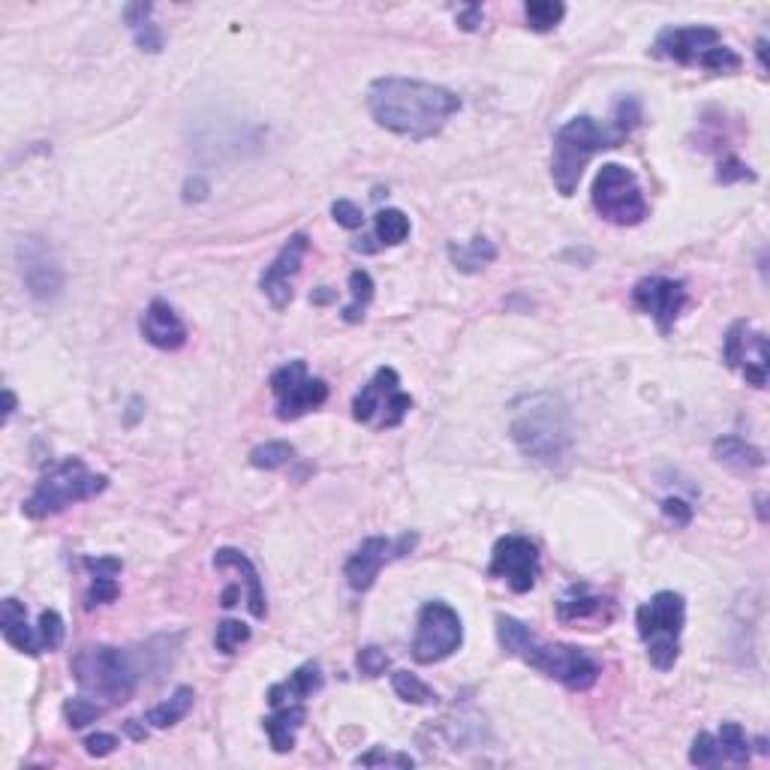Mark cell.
I'll list each match as a JSON object with an SVG mask.
<instances>
[{"label":"cell","mask_w":770,"mask_h":770,"mask_svg":"<svg viewBox=\"0 0 770 770\" xmlns=\"http://www.w3.org/2000/svg\"><path fill=\"white\" fill-rule=\"evenodd\" d=\"M367 109L382 130L422 142L449 124V118L461 109V100L449 88L431 82L385 76L370 85Z\"/></svg>","instance_id":"6da1fadb"},{"label":"cell","mask_w":770,"mask_h":770,"mask_svg":"<svg viewBox=\"0 0 770 770\" xmlns=\"http://www.w3.org/2000/svg\"><path fill=\"white\" fill-rule=\"evenodd\" d=\"M638 121H641V106L635 97H629L617 103V121L611 127H602L590 115H581L563 124L554 133V154H551V178L560 196H572L578 190V181L587 163L599 151L617 148V142H623L638 127Z\"/></svg>","instance_id":"7a4b0ae2"},{"label":"cell","mask_w":770,"mask_h":770,"mask_svg":"<svg viewBox=\"0 0 770 770\" xmlns=\"http://www.w3.org/2000/svg\"><path fill=\"white\" fill-rule=\"evenodd\" d=\"M509 434H512L515 446L521 449V455H527L530 461H536L542 467L563 464L569 449H572L569 410L551 392H539V395L521 398L515 404V416H512Z\"/></svg>","instance_id":"3957f363"},{"label":"cell","mask_w":770,"mask_h":770,"mask_svg":"<svg viewBox=\"0 0 770 770\" xmlns=\"http://www.w3.org/2000/svg\"><path fill=\"white\" fill-rule=\"evenodd\" d=\"M73 677L85 692L121 704L136 692L142 680V662L121 647L91 644L73 656Z\"/></svg>","instance_id":"277c9868"},{"label":"cell","mask_w":770,"mask_h":770,"mask_svg":"<svg viewBox=\"0 0 770 770\" xmlns=\"http://www.w3.org/2000/svg\"><path fill=\"white\" fill-rule=\"evenodd\" d=\"M106 488H109V476L91 473L82 458H67L37 482L34 494L25 500V515L34 521H43V518L61 515L73 503L94 500Z\"/></svg>","instance_id":"5b68a950"},{"label":"cell","mask_w":770,"mask_h":770,"mask_svg":"<svg viewBox=\"0 0 770 770\" xmlns=\"http://www.w3.org/2000/svg\"><path fill=\"white\" fill-rule=\"evenodd\" d=\"M638 635L647 647V659L659 671H671L680 656V632L686 623V602L674 590L656 593L635 614Z\"/></svg>","instance_id":"8992f818"},{"label":"cell","mask_w":770,"mask_h":770,"mask_svg":"<svg viewBox=\"0 0 770 770\" xmlns=\"http://www.w3.org/2000/svg\"><path fill=\"white\" fill-rule=\"evenodd\" d=\"M656 55L668 58L683 67H704L713 73H734L740 70V55L731 52L719 31L692 25V28H668L656 37Z\"/></svg>","instance_id":"52a82bcc"},{"label":"cell","mask_w":770,"mask_h":770,"mask_svg":"<svg viewBox=\"0 0 770 770\" xmlns=\"http://www.w3.org/2000/svg\"><path fill=\"white\" fill-rule=\"evenodd\" d=\"M527 665L542 671L545 677L563 683L572 692H587L599 680V662L575 644H542L530 632V638L518 647V653Z\"/></svg>","instance_id":"ba28073f"},{"label":"cell","mask_w":770,"mask_h":770,"mask_svg":"<svg viewBox=\"0 0 770 770\" xmlns=\"http://www.w3.org/2000/svg\"><path fill=\"white\" fill-rule=\"evenodd\" d=\"M593 208L599 217L617 226H638L650 214V205L641 193V184L629 166L605 163L593 181Z\"/></svg>","instance_id":"9c48e42d"},{"label":"cell","mask_w":770,"mask_h":770,"mask_svg":"<svg viewBox=\"0 0 770 770\" xmlns=\"http://www.w3.org/2000/svg\"><path fill=\"white\" fill-rule=\"evenodd\" d=\"M413 410V398L401 389V376L395 367H379L364 389L352 401V416L361 425H373L379 431L398 428Z\"/></svg>","instance_id":"30bf717a"},{"label":"cell","mask_w":770,"mask_h":770,"mask_svg":"<svg viewBox=\"0 0 770 770\" xmlns=\"http://www.w3.org/2000/svg\"><path fill=\"white\" fill-rule=\"evenodd\" d=\"M464 644V626L452 605L428 602L419 611V626L413 638V659L422 665H434L458 653Z\"/></svg>","instance_id":"8fae6325"},{"label":"cell","mask_w":770,"mask_h":770,"mask_svg":"<svg viewBox=\"0 0 770 770\" xmlns=\"http://www.w3.org/2000/svg\"><path fill=\"white\" fill-rule=\"evenodd\" d=\"M271 392L277 398L280 422H295L304 413L319 410L328 401V385L322 379L307 376V364L301 358H295L271 373Z\"/></svg>","instance_id":"7c38bea8"},{"label":"cell","mask_w":770,"mask_h":770,"mask_svg":"<svg viewBox=\"0 0 770 770\" xmlns=\"http://www.w3.org/2000/svg\"><path fill=\"white\" fill-rule=\"evenodd\" d=\"M539 548L524 536H503L491 554V578H503L515 593H530L539 578Z\"/></svg>","instance_id":"4fadbf2b"},{"label":"cell","mask_w":770,"mask_h":770,"mask_svg":"<svg viewBox=\"0 0 770 770\" xmlns=\"http://www.w3.org/2000/svg\"><path fill=\"white\" fill-rule=\"evenodd\" d=\"M16 256H19V271L28 292L37 301H55L64 289V268L58 265L52 247L43 238H28L19 244Z\"/></svg>","instance_id":"5bb4252c"},{"label":"cell","mask_w":770,"mask_h":770,"mask_svg":"<svg viewBox=\"0 0 770 770\" xmlns=\"http://www.w3.org/2000/svg\"><path fill=\"white\" fill-rule=\"evenodd\" d=\"M413 545H416V536H404V539H398V542L385 539V536H370V539H364V542L352 551V557L346 560V566H343L346 584H349L355 593L370 590L373 581H376V575H379V569L389 563V560H395V557H404Z\"/></svg>","instance_id":"9a60e30c"},{"label":"cell","mask_w":770,"mask_h":770,"mask_svg":"<svg viewBox=\"0 0 770 770\" xmlns=\"http://www.w3.org/2000/svg\"><path fill=\"white\" fill-rule=\"evenodd\" d=\"M722 358L728 367H737L743 379L755 385V389H764L767 385L770 355H767V337L761 331H749L746 322H734L725 334Z\"/></svg>","instance_id":"2e32d148"},{"label":"cell","mask_w":770,"mask_h":770,"mask_svg":"<svg viewBox=\"0 0 770 770\" xmlns=\"http://www.w3.org/2000/svg\"><path fill=\"white\" fill-rule=\"evenodd\" d=\"M632 301L641 313L653 316L659 331L668 334L677 322V316L683 313L689 292L683 280H671V277H644L635 289H632Z\"/></svg>","instance_id":"e0dca14e"},{"label":"cell","mask_w":770,"mask_h":770,"mask_svg":"<svg viewBox=\"0 0 770 770\" xmlns=\"http://www.w3.org/2000/svg\"><path fill=\"white\" fill-rule=\"evenodd\" d=\"M307 250H310V238H307L304 232H295V235H289V241L280 247V253L274 256V262L265 268L259 286H262L265 298H268L277 310H283V307L292 301V283H295V277H298V271H301V262H304Z\"/></svg>","instance_id":"ac0fdd59"},{"label":"cell","mask_w":770,"mask_h":770,"mask_svg":"<svg viewBox=\"0 0 770 770\" xmlns=\"http://www.w3.org/2000/svg\"><path fill=\"white\" fill-rule=\"evenodd\" d=\"M142 334L151 346L175 352L187 343V325L175 313V307L163 298H154L142 316Z\"/></svg>","instance_id":"d6986e66"},{"label":"cell","mask_w":770,"mask_h":770,"mask_svg":"<svg viewBox=\"0 0 770 770\" xmlns=\"http://www.w3.org/2000/svg\"><path fill=\"white\" fill-rule=\"evenodd\" d=\"M322 689V668L316 662H304L301 668H295L286 680L274 683L268 689V704L271 707H286V704H301L307 698H313Z\"/></svg>","instance_id":"ffe728a7"},{"label":"cell","mask_w":770,"mask_h":770,"mask_svg":"<svg viewBox=\"0 0 770 770\" xmlns=\"http://www.w3.org/2000/svg\"><path fill=\"white\" fill-rule=\"evenodd\" d=\"M0 629H4V638L28 656H40L43 644L40 635H34V629L28 626V608L19 599H4V608H0Z\"/></svg>","instance_id":"44dd1931"},{"label":"cell","mask_w":770,"mask_h":770,"mask_svg":"<svg viewBox=\"0 0 770 770\" xmlns=\"http://www.w3.org/2000/svg\"><path fill=\"white\" fill-rule=\"evenodd\" d=\"M214 569H238L244 584H247V608L253 617H265L268 605H265V590H262V578L256 572V566L250 563V557H244L238 548H220L214 554Z\"/></svg>","instance_id":"7402d4cb"},{"label":"cell","mask_w":770,"mask_h":770,"mask_svg":"<svg viewBox=\"0 0 770 770\" xmlns=\"http://www.w3.org/2000/svg\"><path fill=\"white\" fill-rule=\"evenodd\" d=\"M274 710H277V713L268 716V719L262 722V728L268 731L274 752H289V749L295 746L298 728H301L304 719H307V710H304L301 704H286V707H274Z\"/></svg>","instance_id":"603a6c76"},{"label":"cell","mask_w":770,"mask_h":770,"mask_svg":"<svg viewBox=\"0 0 770 770\" xmlns=\"http://www.w3.org/2000/svg\"><path fill=\"white\" fill-rule=\"evenodd\" d=\"M449 259H452V265H455L458 271H464V274H479L482 268H488V265L497 259V247H494V241L476 235V238L467 241V244L452 241V244H449Z\"/></svg>","instance_id":"cb8c5ba5"},{"label":"cell","mask_w":770,"mask_h":770,"mask_svg":"<svg viewBox=\"0 0 770 770\" xmlns=\"http://www.w3.org/2000/svg\"><path fill=\"white\" fill-rule=\"evenodd\" d=\"M713 455L719 464L734 467V470H761L764 467V452L740 437H722L713 443Z\"/></svg>","instance_id":"d4e9b609"},{"label":"cell","mask_w":770,"mask_h":770,"mask_svg":"<svg viewBox=\"0 0 770 770\" xmlns=\"http://www.w3.org/2000/svg\"><path fill=\"white\" fill-rule=\"evenodd\" d=\"M605 605H608V602H605L602 596H593L584 584H572V587L560 596V602H557V617L566 620V623H572V620H587V617L602 614Z\"/></svg>","instance_id":"484cf974"},{"label":"cell","mask_w":770,"mask_h":770,"mask_svg":"<svg viewBox=\"0 0 770 770\" xmlns=\"http://www.w3.org/2000/svg\"><path fill=\"white\" fill-rule=\"evenodd\" d=\"M193 698H196V692H193L190 686H178L169 701H163V704H157V707L148 710L145 722H148L151 728H172V725H178V722L193 710Z\"/></svg>","instance_id":"4316f807"},{"label":"cell","mask_w":770,"mask_h":770,"mask_svg":"<svg viewBox=\"0 0 770 770\" xmlns=\"http://www.w3.org/2000/svg\"><path fill=\"white\" fill-rule=\"evenodd\" d=\"M151 13H154L151 4H133V7L124 10V19H127V25H130V31H133V37H136L142 52H160L163 49V37L151 25Z\"/></svg>","instance_id":"83f0119b"},{"label":"cell","mask_w":770,"mask_h":770,"mask_svg":"<svg viewBox=\"0 0 770 770\" xmlns=\"http://www.w3.org/2000/svg\"><path fill=\"white\" fill-rule=\"evenodd\" d=\"M349 292H352V304L343 307V322H361L367 304L373 301V277L364 268H355L349 274Z\"/></svg>","instance_id":"f1b7e54d"},{"label":"cell","mask_w":770,"mask_h":770,"mask_svg":"<svg viewBox=\"0 0 770 770\" xmlns=\"http://www.w3.org/2000/svg\"><path fill=\"white\" fill-rule=\"evenodd\" d=\"M376 238L379 244L398 247L410 238V217L401 208H385L376 214Z\"/></svg>","instance_id":"f546056e"},{"label":"cell","mask_w":770,"mask_h":770,"mask_svg":"<svg viewBox=\"0 0 770 770\" xmlns=\"http://www.w3.org/2000/svg\"><path fill=\"white\" fill-rule=\"evenodd\" d=\"M392 686H395L398 698L407 701V704H425V707H431V704L440 701V695H437L425 680H419V677L410 674V671H395V674H392Z\"/></svg>","instance_id":"4dcf8cb0"},{"label":"cell","mask_w":770,"mask_h":770,"mask_svg":"<svg viewBox=\"0 0 770 770\" xmlns=\"http://www.w3.org/2000/svg\"><path fill=\"white\" fill-rule=\"evenodd\" d=\"M524 16H527V25L539 34L545 31H554L563 16H566V7L557 4V0H527L524 4Z\"/></svg>","instance_id":"1f68e13d"},{"label":"cell","mask_w":770,"mask_h":770,"mask_svg":"<svg viewBox=\"0 0 770 770\" xmlns=\"http://www.w3.org/2000/svg\"><path fill=\"white\" fill-rule=\"evenodd\" d=\"M716 740H719V749H722L725 761H731V764H746L749 761V740H746V731L737 722H722Z\"/></svg>","instance_id":"d6a6232c"},{"label":"cell","mask_w":770,"mask_h":770,"mask_svg":"<svg viewBox=\"0 0 770 770\" xmlns=\"http://www.w3.org/2000/svg\"><path fill=\"white\" fill-rule=\"evenodd\" d=\"M292 455H295V449H292L289 443L274 440V443L256 446V449L250 452V464H253L256 470H280V467H286V464L292 461Z\"/></svg>","instance_id":"836d02e7"},{"label":"cell","mask_w":770,"mask_h":770,"mask_svg":"<svg viewBox=\"0 0 770 770\" xmlns=\"http://www.w3.org/2000/svg\"><path fill=\"white\" fill-rule=\"evenodd\" d=\"M64 716H67L70 728H85V725H91V722L106 716V704H97L91 698H70L64 704Z\"/></svg>","instance_id":"e575fe53"},{"label":"cell","mask_w":770,"mask_h":770,"mask_svg":"<svg viewBox=\"0 0 770 770\" xmlns=\"http://www.w3.org/2000/svg\"><path fill=\"white\" fill-rule=\"evenodd\" d=\"M689 761H692L695 767H716V764H722L725 758H722L719 740H716L713 734L701 731V734L692 740V749H689Z\"/></svg>","instance_id":"d590c367"},{"label":"cell","mask_w":770,"mask_h":770,"mask_svg":"<svg viewBox=\"0 0 770 770\" xmlns=\"http://www.w3.org/2000/svg\"><path fill=\"white\" fill-rule=\"evenodd\" d=\"M250 638V629H247V623H241V620H223L220 626H217V650L220 653H235L244 641Z\"/></svg>","instance_id":"8d00e7d4"},{"label":"cell","mask_w":770,"mask_h":770,"mask_svg":"<svg viewBox=\"0 0 770 770\" xmlns=\"http://www.w3.org/2000/svg\"><path fill=\"white\" fill-rule=\"evenodd\" d=\"M37 635H40L43 650H58L64 644V617L58 611H43Z\"/></svg>","instance_id":"74e56055"},{"label":"cell","mask_w":770,"mask_h":770,"mask_svg":"<svg viewBox=\"0 0 770 770\" xmlns=\"http://www.w3.org/2000/svg\"><path fill=\"white\" fill-rule=\"evenodd\" d=\"M389 665H392L389 653L379 650V647H364V650H358V668H361V674H367V677L385 674V668H389Z\"/></svg>","instance_id":"f35d334b"},{"label":"cell","mask_w":770,"mask_h":770,"mask_svg":"<svg viewBox=\"0 0 770 770\" xmlns=\"http://www.w3.org/2000/svg\"><path fill=\"white\" fill-rule=\"evenodd\" d=\"M121 593L118 581L115 578H94L91 590H88V608H97V605H109L115 602Z\"/></svg>","instance_id":"ab89813d"},{"label":"cell","mask_w":770,"mask_h":770,"mask_svg":"<svg viewBox=\"0 0 770 770\" xmlns=\"http://www.w3.org/2000/svg\"><path fill=\"white\" fill-rule=\"evenodd\" d=\"M716 181H719V184H734V181H755V172H749V166H746V163H740L737 157H725V160L719 163Z\"/></svg>","instance_id":"60d3db41"},{"label":"cell","mask_w":770,"mask_h":770,"mask_svg":"<svg viewBox=\"0 0 770 770\" xmlns=\"http://www.w3.org/2000/svg\"><path fill=\"white\" fill-rule=\"evenodd\" d=\"M331 217H334L343 229H361V223H364L361 208H358L355 202H349V199H337V202L331 205Z\"/></svg>","instance_id":"b9f144b4"},{"label":"cell","mask_w":770,"mask_h":770,"mask_svg":"<svg viewBox=\"0 0 770 770\" xmlns=\"http://www.w3.org/2000/svg\"><path fill=\"white\" fill-rule=\"evenodd\" d=\"M662 515L674 524V527H689L692 521V506L680 497H668L662 500Z\"/></svg>","instance_id":"7bdbcfd3"},{"label":"cell","mask_w":770,"mask_h":770,"mask_svg":"<svg viewBox=\"0 0 770 770\" xmlns=\"http://www.w3.org/2000/svg\"><path fill=\"white\" fill-rule=\"evenodd\" d=\"M358 764L364 767H373V764H398V767H413L416 761L410 755H401V752H382V749H370L367 755H358Z\"/></svg>","instance_id":"ee69618b"},{"label":"cell","mask_w":770,"mask_h":770,"mask_svg":"<svg viewBox=\"0 0 770 770\" xmlns=\"http://www.w3.org/2000/svg\"><path fill=\"white\" fill-rule=\"evenodd\" d=\"M118 746H121V740H118L115 734H106V731L91 734V737L85 740V749H88V755H94V758H106V755H112Z\"/></svg>","instance_id":"f6af8a7d"},{"label":"cell","mask_w":770,"mask_h":770,"mask_svg":"<svg viewBox=\"0 0 770 770\" xmlns=\"http://www.w3.org/2000/svg\"><path fill=\"white\" fill-rule=\"evenodd\" d=\"M85 566L94 572V578H118L124 563L118 557H88Z\"/></svg>","instance_id":"bcb514c9"},{"label":"cell","mask_w":770,"mask_h":770,"mask_svg":"<svg viewBox=\"0 0 770 770\" xmlns=\"http://www.w3.org/2000/svg\"><path fill=\"white\" fill-rule=\"evenodd\" d=\"M458 25L464 31H476L482 25V7H464L461 16H458Z\"/></svg>","instance_id":"7dc6e473"},{"label":"cell","mask_w":770,"mask_h":770,"mask_svg":"<svg viewBox=\"0 0 770 770\" xmlns=\"http://www.w3.org/2000/svg\"><path fill=\"white\" fill-rule=\"evenodd\" d=\"M184 190H187V193H184V199H187V202H190V199H205V196H208V184H205V181H190Z\"/></svg>","instance_id":"c3c4849f"},{"label":"cell","mask_w":770,"mask_h":770,"mask_svg":"<svg viewBox=\"0 0 770 770\" xmlns=\"http://www.w3.org/2000/svg\"><path fill=\"white\" fill-rule=\"evenodd\" d=\"M13 413H16V395H13V392L7 389V392H4V422H7V419H10Z\"/></svg>","instance_id":"681fc988"},{"label":"cell","mask_w":770,"mask_h":770,"mask_svg":"<svg viewBox=\"0 0 770 770\" xmlns=\"http://www.w3.org/2000/svg\"><path fill=\"white\" fill-rule=\"evenodd\" d=\"M238 593H241V587H226V590H223V608L238 605Z\"/></svg>","instance_id":"f907efd6"},{"label":"cell","mask_w":770,"mask_h":770,"mask_svg":"<svg viewBox=\"0 0 770 770\" xmlns=\"http://www.w3.org/2000/svg\"><path fill=\"white\" fill-rule=\"evenodd\" d=\"M755 55H758V64H761V70H767V40H758V46H755Z\"/></svg>","instance_id":"816d5d0a"},{"label":"cell","mask_w":770,"mask_h":770,"mask_svg":"<svg viewBox=\"0 0 770 770\" xmlns=\"http://www.w3.org/2000/svg\"><path fill=\"white\" fill-rule=\"evenodd\" d=\"M136 722H139V719H127V731H130V734H133L136 740H142V737H145L148 731H145V728H139Z\"/></svg>","instance_id":"f5cc1de1"},{"label":"cell","mask_w":770,"mask_h":770,"mask_svg":"<svg viewBox=\"0 0 770 770\" xmlns=\"http://www.w3.org/2000/svg\"><path fill=\"white\" fill-rule=\"evenodd\" d=\"M310 301H316V304H325V301H331V292H313V295H310Z\"/></svg>","instance_id":"db71d44e"}]
</instances>
